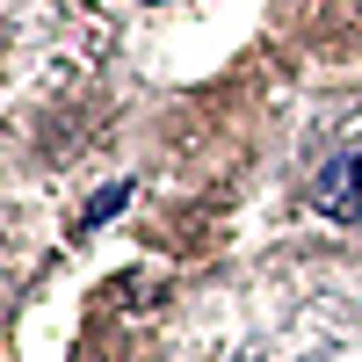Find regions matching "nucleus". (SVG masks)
Here are the masks:
<instances>
[{
  "label": "nucleus",
  "mask_w": 362,
  "mask_h": 362,
  "mask_svg": "<svg viewBox=\"0 0 362 362\" xmlns=\"http://www.w3.org/2000/svg\"><path fill=\"white\" fill-rule=\"evenodd\" d=\"M109 210H124V189H102V196H95V210H87V225L109 218Z\"/></svg>",
  "instance_id": "f03ea898"
},
{
  "label": "nucleus",
  "mask_w": 362,
  "mask_h": 362,
  "mask_svg": "<svg viewBox=\"0 0 362 362\" xmlns=\"http://www.w3.org/2000/svg\"><path fill=\"white\" fill-rule=\"evenodd\" d=\"M319 210H334V218L362 210V160H341V167L319 174Z\"/></svg>",
  "instance_id": "f257e3e1"
}]
</instances>
